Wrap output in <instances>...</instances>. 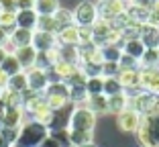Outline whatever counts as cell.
<instances>
[{
	"mask_svg": "<svg viewBox=\"0 0 159 147\" xmlns=\"http://www.w3.org/2000/svg\"><path fill=\"white\" fill-rule=\"evenodd\" d=\"M49 135V129L47 125L37 123V121H27L20 127V135L14 143V147H39L43 143V139Z\"/></svg>",
	"mask_w": 159,
	"mask_h": 147,
	"instance_id": "1",
	"label": "cell"
},
{
	"mask_svg": "<svg viewBox=\"0 0 159 147\" xmlns=\"http://www.w3.org/2000/svg\"><path fill=\"white\" fill-rule=\"evenodd\" d=\"M94 129H96V114L84 104L75 106L71 117H70V121H67V131H78V133L94 135Z\"/></svg>",
	"mask_w": 159,
	"mask_h": 147,
	"instance_id": "2",
	"label": "cell"
},
{
	"mask_svg": "<svg viewBox=\"0 0 159 147\" xmlns=\"http://www.w3.org/2000/svg\"><path fill=\"white\" fill-rule=\"evenodd\" d=\"M43 96H45L49 108L55 110V113H57V110H63V106H67V102H71L67 84H66V82H61V80H51V82H49L47 90L43 92Z\"/></svg>",
	"mask_w": 159,
	"mask_h": 147,
	"instance_id": "3",
	"label": "cell"
},
{
	"mask_svg": "<svg viewBox=\"0 0 159 147\" xmlns=\"http://www.w3.org/2000/svg\"><path fill=\"white\" fill-rule=\"evenodd\" d=\"M71 12H74V25L75 27H92L98 21V6L94 4V2H90V0L80 2Z\"/></svg>",
	"mask_w": 159,
	"mask_h": 147,
	"instance_id": "4",
	"label": "cell"
},
{
	"mask_svg": "<svg viewBox=\"0 0 159 147\" xmlns=\"http://www.w3.org/2000/svg\"><path fill=\"white\" fill-rule=\"evenodd\" d=\"M98 19L104 21H114L116 16L126 12L129 2L126 0H108V2H98Z\"/></svg>",
	"mask_w": 159,
	"mask_h": 147,
	"instance_id": "5",
	"label": "cell"
},
{
	"mask_svg": "<svg viewBox=\"0 0 159 147\" xmlns=\"http://www.w3.org/2000/svg\"><path fill=\"white\" fill-rule=\"evenodd\" d=\"M155 102H157V96H155V94L141 90V92H137V94L131 98L129 106H131L133 110H137L139 114H147V113H151V110H153Z\"/></svg>",
	"mask_w": 159,
	"mask_h": 147,
	"instance_id": "6",
	"label": "cell"
},
{
	"mask_svg": "<svg viewBox=\"0 0 159 147\" xmlns=\"http://www.w3.org/2000/svg\"><path fill=\"white\" fill-rule=\"evenodd\" d=\"M92 31H94L92 43L96 45V47H104V45H108V39H110V35L114 33V27H112V23H110V21L98 19L96 23L92 25Z\"/></svg>",
	"mask_w": 159,
	"mask_h": 147,
	"instance_id": "7",
	"label": "cell"
},
{
	"mask_svg": "<svg viewBox=\"0 0 159 147\" xmlns=\"http://www.w3.org/2000/svg\"><path fill=\"white\" fill-rule=\"evenodd\" d=\"M27 78H29V90L31 92H39V94H43V92L47 90V86H49V74H47L45 70H39V67H31V70H27Z\"/></svg>",
	"mask_w": 159,
	"mask_h": 147,
	"instance_id": "8",
	"label": "cell"
},
{
	"mask_svg": "<svg viewBox=\"0 0 159 147\" xmlns=\"http://www.w3.org/2000/svg\"><path fill=\"white\" fill-rule=\"evenodd\" d=\"M139 121H141V114L137 110H133L131 106L126 110H122L120 114H116V127L122 133H135L137 127H139Z\"/></svg>",
	"mask_w": 159,
	"mask_h": 147,
	"instance_id": "9",
	"label": "cell"
},
{
	"mask_svg": "<svg viewBox=\"0 0 159 147\" xmlns=\"http://www.w3.org/2000/svg\"><path fill=\"white\" fill-rule=\"evenodd\" d=\"M141 88L159 96V67H141Z\"/></svg>",
	"mask_w": 159,
	"mask_h": 147,
	"instance_id": "10",
	"label": "cell"
},
{
	"mask_svg": "<svg viewBox=\"0 0 159 147\" xmlns=\"http://www.w3.org/2000/svg\"><path fill=\"white\" fill-rule=\"evenodd\" d=\"M139 39L143 41L145 49H159V27L157 25H143Z\"/></svg>",
	"mask_w": 159,
	"mask_h": 147,
	"instance_id": "11",
	"label": "cell"
},
{
	"mask_svg": "<svg viewBox=\"0 0 159 147\" xmlns=\"http://www.w3.org/2000/svg\"><path fill=\"white\" fill-rule=\"evenodd\" d=\"M37 49L33 47V45H27V47H16L14 49V57L19 59V63L23 66V70H31V67H35V62H37Z\"/></svg>",
	"mask_w": 159,
	"mask_h": 147,
	"instance_id": "12",
	"label": "cell"
},
{
	"mask_svg": "<svg viewBox=\"0 0 159 147\" xmlns=\"http://www.w3.org/2000/svg\"><path fill=\"white\" fill-rule=\"evenodd\" d=\"M116 78L120 82L122 90H137V88H141V70H120Z\"/></svg>",
	"mask_w": 159,
	"mask_h": 147,
	"instance_id": "13",
	"label": "cell"
},
{
	"mask_svg": "<svg viewBox=\"0 0 159 147\" xmlns=\"http://www.w3.org/2000/svg\"><path fill=\"white\" fill-rule=\"evenodd\" d=\"M23 117H25V108L23 106H4V127L6 129L23 127Z\"/></svg>",
	"mask_w": 159,
	"mask_h": 147,
	"instance_id": "14",
	"label": "cell"
},
{
	"mask_svg": "<svg viewBox=\"0 0 159 147\" xmlns=\"http://www.w3.org/2000/svg\"><path fill=\"white\" fill-rule=\"evenodd\" d=\"M33 47L37 51H49V49L57 47V39L53 33H43V31H35L33 35Z\"/></svg>",
	"mask_w": 159,
	"mask_h": 147,
	"instance_id": "15",
	"label": "cell"
},
{
	"mask_svg": "<svg viewBox=\"0 0 159 147\" xmlns=\"http://www.w3.org/2000/svg\"><path fill=\"white\" fill-rule=\"evenodd\" d=\"M57 45H80V33L75 25H70V27H63L55 33Z\"/></svg>",
	"mask_w": 159,
	"mask_h": 147,
	"instance_id": "16",
	"label": "cell"
},
{
	"mask_svg": "<svg viewBox=\"0 0 159 147\" xmlns=\"http://www.w3.org/2000/svg\"><path fill=\"white\" fill-rule=\"evenodd\" d=\"M137 139L143 147H157L155 143L153 135H151V129H149V123H147V117L145 114H141V121H139V127H137Z\"/></svg>",
	"mask_w": 159,
	"mask_h": 147,
	"instance_id": "17",
	"label": "cell"
},
{
	"mask_svg": "<svg viewBox=\"0 0 159 147\" xmlns=\"http://www.w3.org/2000/svg\"><path fill=\"white\" fill-rule=\"evenodd\" d=\"M33 35L35 31H31V29H14L12 33H10V43L14 45V49L16 47H27V45H33Z\"/></svg>",
	"mask_w": 159,
	"mask_h": 147,
	"instance_id": "18",
	"label": "cell"
},
{
	"mask_svg": "<svg viewBox=\"0 0 159 147\" xmlns=\"http://www.w3.org/2000/svg\"><path fill=\"white\" fill-rule=\"evenodd\" d=\"M126 14H129L131 23H133V25H139V27H143V25H149V23H151V10L141 8V6L129 4V8H126Z\"/></svg>",
	"mask_w": 159,
	"mask_h": 147,
	"instance_id": "19",
	"label": "cell"
},
{
	"mask_svg": "<svg viewBox=\"0 0 159 147\" xmlns=\"http://www.w3.org/2000/svg\"><path fill=\"white\" fill-rule=\"evenodd\" d=\"M53 74L57 76V80H61V82H66V80H70L71 76H74L75 71L80 70V66L78 63H67V62H57V63H53Z\"/></svg>",
	"mask_w": 159,
	"mask_h": 147,
	"instance_id": "20",
	"label": "cell"
},
{
	"mask_svg": "<svg viewBox=\"0 0 159 147\" xmlns=\"http://www.w3.org/2000/svg\"><path fill=\"white\" fill-rule=\"evenodd\" d=\"M37 19H39V14L35 10H16V27L19 29H31V31H35Z\"/></svg>",
	"mask_w": 159,
	"mask_h": 147,
	"instance_id": "21",
	"label": "cell"
},
{
	"mask_svg": "<svg viewBox=\"0 0 159 147\" xmlns=\"http://www.w3.org/2000/svg\"><path fill=\"white\" fill-rule=\"evenodd\" d=\"M84 106H88L94 114H108V96H104V94L88 96V100L84 102Z\"/></svg>",
	"mask_w": 159,
	"mask_h": 147,
	"instance_id": "22",
	"label": "cell"
},
{
	"mask_svg": "<svg viewBox=\"0 0 159 147\" xmlns=\"http://www.w3.org/2000/svg\"><path fill=\"white\" fill-rule=\"evenodd\" d=\"M129 102H131V98H129L125 92H120V94H114V96H108V113L120 114L122 110L129 108Z\"/></svg>",
	"mask_w": 159,
	"mask_h": 147,
	"instance_id": "23",
	"label": "cell"
},
{
	"mask_svg": "<svg viewBox=\"0 0 159 147\" xmlns=\"http://www.w3.org/2000/svg\"><path fill=\"white\" fill-rule=\"evenodd\" d=\"M59 8V0H35V12L39 16H53Z\"/></svg>",
	"mask_w": 159,
	"mask_h": 147,
	"instance_id": "24",
	"label": "cell"
},
{
	"mask_svg": "<svg viewBox=\"0 0 159 147\" xmlns=\"http://www.w3.org/2000/svg\"><path fill=\"white\" fill-rule=\"evenodd\" d=\"M122 51L139 62L143 57V53H145V45H143L141 39H129V41H122Z\"/></svg>",
	"mask_w": 159,
	"mask_h": 147,
	"instance_id": "25",
	"label": "cell"
},
{
	"mask_svg": "<svg viewBox=\"0 0 159 147\" xmlns=\"http://www.w3.org/2000/svg\"><path fill=\"white\" fill-rule=\"evenodd\" d=\"M57 53H59L61 62H67V63H78L80 62L78 45H57Z\"/></svg>",
	"mask_w": 159,
	"mask_h": 147,
	"instance_id": "26",
	"label": "cell"
},
{
	"mask_svg": "<svg viewBox=\"0 0 159 147\" xmlns=\"http://www.w3.org/2000/svg\"><path fill=\"white\" fill-rule=\"evenodd\" d=\"M0 67H2V71H4L8 78H12V76H16V74H20V71H25L23 66L19 63V59L14 57V53H8V55H6V59L2 62V66H0Z\"/></svg>",
	"mask_w": 159,
	"mask_h": 147,
	"instance_id": "27",
	"label": "cell"
},
{
	"mask_svg": "<svg viewBox=\"0 0 159 147\" xmlns=\"http://www.w3.org/2000/svg\"><path fill=\"white\" fill-rule=\"evenodd\" d=\"M10 88V90L14 92H20V94H25V92L29 90V78H27V71H20V74H16V76L8 78V84H6Z\"/></svg>",
	"mask_w": 159,
	"mask_h": 147,
	"instance_id": "28",
	"label": "cell"
},
{
	"mask_svg": "<svg viewBox=\"0 0 159 147\" xmlns=\"http://www.w3.org/2000/svg\"><path fill=\"white\" fill-rule=\"evenodd\" d=\"M70 90V100L75 104H84L88 100V90H86V84H70L67 86Z\"/></svg>",
	"mask_w": 159,
	"mask_h": 147,
	"instance_id": "29",
	"label": "cell"
},
{
	"mask_svg": "<svg viewBox=\"0 0 159 147\" xmlns=\"http://www.w3.org/2000/svg\"><path fill=\"white\" fill-rule=\"evenodd\" d=\"M0 27L8 31V35L16 29V10H0Z\"/></svg>",
	"mask_w": 159,
	"mask_h": 147,
	"instance_id": "30",
	"label": "cell"
},
{
	"mask_svg": "<svg viewBox=\"0 0 159 147\" xmlns=\"http://www.w3.org/2000/svg\"><path fill=\"white\" fill-rule=\"evenodd\" d=\"M86 90H88V96L104 94V78L102 76L88 78V80H86Z\"/></svg>",
	"mask_w": 159,
	"mask_h": 147,
	"instance_id": "31",
	"label": "cell"
},
{
	"mask_svg": "<svg viewBox=\"0 0 159 147\" xmlns=\"http://www.w3.org/2000/svg\"><path fill=\"white\" fill-rule=\"evenodd\" d=\"M35 31H43V33H53L55 35L57 31H59V27H57V23H55L53 16H39Z\"/></svg>",
	"mask_w": 159,
	"mask_h": 147,
	"instance_id": "32",
	"label": "cell"
},
{
	"mask_svg": "<svg viewBox=\"0 0 159 147\" xmlns=\"http://www.w3.org/2000/svg\"><path fill=\"white\" fill-rule=\"evenodd\" d=\"M139 63L141 67H159V49H145Z\"/></svg>",
	"mask_w": 159,
	"mask_h": 147,
	"instance_id": "33",
	"label": "cell"
},
{
	"mask_svg": "<svg viewBox=\"0 0 159 147\" xmlns=\"http://www.w3.org/2000/svg\"><path fill=\"white\" fill-rule=\"evenodd\" d=\"M102 49V57H104V62H114L118 63V59H120L122 55V45H104Z\"/></svg>",
	"mask_w": 159,
	"mask_h": 147,
	"instance_id": "34",
	"label": "cell"
},
{
	"mask_svg": "<svg viewBox=\"0 0 159 147\" xmlns=\"http://www.w3.org/2000/svg\"><path fill=\"white\" fill-rule=\"evenodd\" d=\"M53 19H55V23H57L59 29L70 27V25H74V12H71V10H66V8H59L53 14Z\"/></svg>",
	"mask_w": 159,
	"mask_h": 147,
	"instance_id": "35",
	"label": "cell"
},
{
	"mask_svg": "<svg viewBox=\"0 0 159 147\" xmlns=\"http://www.w3.org/2000/svg\"><path fill=\"white\" fill-rule=\"evenodd\" d=\"M122 86L118 82V78H104V96H114V94H120Z\"/></svg>",
	"mask_w": 159,
	"mask_h": 147,
	"instance_id": "36",
	"label": "cell"
},
{
	"mask_svg": "<svg viewBox=\"0 0 159 147\" xmlns=\"http://www.w3.org/2000/svg\"><path fill=\"white\" fill-rule=\"evenodd\" d=\"M49 135H51V137L55 139L61 147H71V143H70V131H67V129H55V131H49Z\"/></svg>",
	"mask_w": 159,
	"mask_h": 147,
	"instance_id": "37",
	"label": "cell"
},
{
	"mask_svg": "<svg viewBox=\"0 0 159 147\" xmlns=\"http://www.w3.org/2000/svg\"><path fill=\"white\" fill-rule=\"evenodd\" d=\"M118 67H120V70H139V62H137L135 57L126 55V53L122 51L120 59H118Z\"/></svg>",
	"mask_w": 159,
	"mask_h": 147,
	"instance_id": "38",
	"label": "cell"
},
{
	"mask_svg": "<svg viewBox=\"0 0 159 147\" xmlns=\"http://www.w3.org/2000/svg\"><path fill=\"white\" fill-rule=\"evenodd\" d=\"M0 135L4 137V141L8 143L10 147H14V143H16V139H19V135H20V127L19 129H0Z\"/></svg>",
	"mask_w": 159,
	"mask_h": 147,
	"instance_id": "39",
	"label": "cell"
},
{
	"mask_svg": "<svg viewBox=\"0 0 159 147\" xmlns=\"http://www.w3.org/2000/svg\"><path fill=\"white\" fill-rule=\"evenodd\" d=\"M118 71H120L118 63H114V62H104L102 63V78H116Z\"/></svg>",
	"mask_w": 159,
	"mask_h": 147,
	"instance_id": "40",
	"label": "cell"
},
{
	"mask_svg": "<svg viewBox=\"0 0 159 147\" xmlns=\"http://www.w3.org/2000/svg\"><path fill=\"white\" fill-rule=\"evenodd\" d=\"M78 33H80V45L92 43V39H94V31H92V27H78Z\"/></svg>",
	"mask_w": 159,
	"mask_h": 147,
	"instance_id": "41",
	"label": "cell"
},
{
	"mask_svg": "<svg viewBox=\"0 0 159 147\" xmlns=\"http://www.w3.org/2000/svg\"><path fill=\"white\" fill-rule=\"evenodd\" d=\"M16 10H35V0H16Z\"/></svg>",
	"mask_w": 159,
	"mask_h": 147,
	"instance_id": "42",
	"label": "cell"
},
{
	"mask_svg": "<svg viewBox=\"0 0 159 147\" xmlns=\"http://www.w3.org/2000/svg\"><path fill=\"white\" fill-rule=\"evenodd\" d=\"M151 25L159 27V0H155V4L151 6Z\"/></svg>",
	"mask_w": 159,
	"mask_h": 147,
	"instance_id": "43",
	"label": "cell"
},
{
	"mask_svg": "<svg viewBox=\"0 0 159 147\" xmlns=\"http://www.w3.org/2000/svg\"><path fill=\"white\" fill-rule=\"evenodd\" d=\"M0 10H16V0H0Z\"/></svg>",
	"mask_w": 159,
	"mask_h": 147,
	"instance_id": "44",
	"label": "cell"
},
{
	"mask_svg": "<svg viewBox=\"0 0 159 147\" xmlns=\"http://www.w3.org/2000/svg\"><path fill=\"white\" fill-rule=\"evenodd\" d=\"M131 4H135V6H141V8H147V10H151V6L155 4V0H133Z\"/></svg>",
	"mask_w": 159,
	"mask_h": 147,
	"instance_id": "45",
	"label": "cell"
},
{
	"mask_svg": "<svg viewBox=\"0 0 159 147\" xmlns=\"http://www.w3.org/2000/svg\"><path fill=\"white\" fill-rule=\"evenodd\" d=\"M39 147H61V145H59V143H57L55 139L51 137V135H47V137L43 139V143H41Z\"/></svg>",
	"mask_w": 159,
	"mask_h": 147,
	"instance_id": "46",
	"label": "cell"
},
{
	"mask_svg": "<svg viewBox=\"0 0 159 147\" xmlns=\"http://www.w3.org/2000/svg\"><path fill=\"white\" fill-rule=\"evenodd\" d=\"M8 37H10V35H8V31H4V29L0 27V47H2V45H4L6 41H8Z\"/></svg>",
	"mask_w": 159,
	"mask_h": 147,
	"instance_id": "47",
	"label": "cell"
},
{
	"mask_svg": "<svg viewBox=\"0 0 159 147\" xmlns=\"http://www.w3.org/2000/svg\"><path fill=\"white\" fill-rule=\"evenodd\" d=\"M6 84H8V76H6L4 71H2V67H0V88H6Z\"/></svg>",
	"mask_w": 159,
	"mask_h": 147,
	"instance_id": "48",
	"label": "cell"
},
{
	"mask_svg": "<svg viewBox=\"0 0 159 147\" xmlns=\"http://www.w3.org/2000/svg\"><path fill=\"white\" fill-rule=\"evenodd\" d=\"M6 55H8V51H6V47L2 45V47H0V66H2V62L6 59Z\"/></svg>",
	"mask_w": 159,
	"mask_h": 147,
	"instance_id": "49",
	"label": "cell"
},
{
	"mask_svg": "<svg viewBox=\"0 0 159 147\" xmlns=\"http://www.w3.org/2000/svg\"><path fill=\"white\" fill-rule=\"evenodd\" d=\"M4 127V108H0V129Z\"/></svg>",
	"mask_w": 159,
	"mask_h": 147,
	"instance_id": "50",
	"label": "cell"
},
{
	"mask_svg": "<svg viewBox=\"0 0 159 147\" xmlns=\"http://www.w3.org/2000/svg\"><path fill=\"white\" fill-rule=\"evenodd\" d=\"M153 114H159V96H157V102H155V106H153V110H151Z\"/></svg>",
	"mask_w": 159,
	"mask_h": 147,
	"instance_id": "51",
	"label": "cell"
},
{
	"mask_svg": "<svg viewBox=\"0 0 159 147\" xmlns=\"http://www.w3.org/2000/svg\"><path fill=\"white\" fill-rule=\"evenodd\" d=\"M0 147H10V145H8V143H6V141H4V137H2V135H0Z\"/></svg>",
	"mask_w": 159,
	"mask_h": 147,
	"instance_id": "52",
	"label": "cell"
},
{
	"mask_svg": "<svg viewBox=\"0 0 159 147\" xmlns=\"http://www.w3.org/2000/svg\"><path fill=\"white\" fill-rule=\"evenodd\" d=\"M0 108H4V104H2V102H0Z\"/></svg>",
	"mask_w": 159,
	"mask_h": 147,
	"instance_id": "53",
	"label": "cell"
},
{
	"mask_svg": "<svg viewBox=\"0 0 159 147\" xmlns=\"http://www.w3.org/2000/svg\"><path fill=\"white\" fill-rule=\"evenodd\" d=\"M98 2H108V0H98Z\"/></svg>",
	"mask_w": 159,
	"mask_h": 147,
	"instance_id": "54",
	"label": "cell"
},
{
	"mask_svg": "<svg viewBox=\"0 0 159 147\" xmlns=\"http://www.w3.org/2000/svg\"><path fill=\"white\" fill-rule=\"evenodd\" d=\"M84 147H94V145H84Z\"/></svg>",
	"mask_w": 159,
	"mask_h": 147,
	"instance_id": "55",
	"label": "cell"
},
{
	"mask_svg": "<svg viewBox=\"0 0 159 147\" xmlns=\"http://www.w3.org/2000/svg\"><path fill=\"white\" fill-rule=\"evenodd\" d=\"M126 2H129V4H131V2H133V0H126Z\"/></svg>",
	"mask_w": 159,
	"mask_h": 147,
	"instance_id": "56",
	"label": "cell"
},
{
	"mask_svg": "<svg viewBox=\"0 0 159 147\" xmlns=\"http://www.w3.org/2000/svg\"><path fill=\"white\" fill-rule=\"evenodd\" d=\"M0 90H2V88H0Z\"/></svg>",
	"mask_w": 159,
	"mask_h": 147,
	"instance_id": "57",
	"label": "cell"
},
{
	"mask_svg": "<svg viewBox=\"0 0 159 147\" xmlns=\"http://www.w3.org/2000/svg\"><path fill=\"white\" fill-rule=\"evenodd\" d=\"M157 147H159V145H157Z\"/></svg>",
	"mask_w": 159,
	"mask_h": 147,
	"instance_id": "58",
	"label": "cell"
}]
</instances>
